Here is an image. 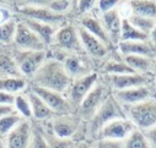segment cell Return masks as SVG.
Instances as JSON below:
<instances>
[{"label":"cell","instance_id":"30","mask_svg":"<svg viewBox=\"0 0 156 148\" xmlns=\"http://www.w3.org/2000/svg\"><path fill=\"white\" fill-rule=\"evenodd\" d=\"M16 25H17V21L14 17L0 23V43L12 44L15 32H16Z\"/></svg>","mask_w":156,"mask_h":148},{"label":"cell","instance_id":"35","mask_svg":"<svg viewBox=\"0 0 156 148\" xmlns=\"http://www.w3.org/2000/svg\"><path fill=\"white\" fill-rule=\"evenodd\" d=\"M44 133L48 141V147L49 148H74L75 140L73 138H60L53 135L48 127H44Z\"/></svg>","mask_w":156,"mask_h":148},{"label":"cell","instance_id":"12","mask_svg":"<svg viewBox=\"0 0 156 148\" xmlns=\"http://www.w3.org/2000/svg\"><path fill=\"white\" fill-rule=\"evenodd\" d=\"M102 80L109 86L112 91H121L132 87L146 86L149 77L146 73H126V75H102Z\"/></svg>","mask_w":156,"mask_h":148},{"label":"cell","instance_id":"46","mask_svg":"<svg viewBox=\"0 0 156 148\" xmlns=\"http://www.w3.org/2000/svg\"><path fill=\"white\" fill-rule=\"evenodd\" d=\"M149 41L154 44V45H156V26L154 27V29L150 32V34H149Z\"/></svg>","mask_w":156,"mask_h":148},{"label":"cell","instance_id":"48","mask_svg":"<svg viewBox=\"0 0 156 148\" xmlns=\"http://www.w3.org/2000/svg\"><path fill=\"white\" fill-rule=\"evenodd\" d=\"M152 71L156 72V60H154V67H152Z\"/></svg>","mask_w":156,"mask_h":148},{"label":"cell","instance_id":"27","mask_svg":"<svg viewBox=\"0 0 156 148\" xmlns=\"http://www.w3.org/2000/svg\"><path fill=\"white\" fill-rule=\"evenodd\" d=\"M103 75H126V73H135V71L127 65L124 60H108L102 67Z\"/></svg>","mask_w":156,"mask_h":148},{"label":"cell","instance_id":"9","mask_svg":"<svg viewBox=\"0 0 156 148\" xmlns=\"http://www.w3.org/2000/svg\"><path fill=\"white\" fill-rule=\"evenodd\" d=\"M28 88L36 93L40 97L49 108L54 114H69V113H75L74 108L69 103L68 98L65 94L48 89V88H42V87H37L30 85Z\"/></svg>","mask_w":156,"mask_h":148},{"label":"cell","instance_id":"14","mask_svg":"<svg viewBox=\"0 0 156 148\" xmlns=\"http://www.w3.org/2000/svg\"><path fill=\"white\" fill-rule=\"evenodd\" d=\"M136 127L134 124L128 120L127 118L123 119H115L108 124H106L97 138H106V140H118V141H124Z\"/></svg>","mask_w":156,"mask_h":148},{"label":"cell","instance_id":"5","mask_svg":"<svg viewBox=\"0 0 156 148\" xmlns=\"http://www.w3.org/2000/svg\"><path fill=\"white\" fill-rule=\"evenodd\" d=\"M49 47H54L58 53H62V55L85 53L80 42L77 26L70 23H65L57 29L53 42Z\"/></svg>","mask_w":156,"mask_h":148},{"label":"cell","instance_id":"19","mask_svg":"<svg viewBox=\"0 0 156 148\" xmlns=\"http://www.w3.org/2000/svg\"><path fill=\"white\" fill-rule=\"evenodd\" d=\"M119 53L126 55H143L154 59L156 56V45H154L149 39L147 41H127L118 43Z\"/></svg>","mask_w":156,"mask_h":148},{"label":"cell","instance_id":"16","mask_svg":"<svg viewBox=\"0 0 156 148\" xmlns=\"http://www.w3.org/2000/svg\"><path fill=\"white\" fill-rule=\"evenodd\" d=\"M77 32H79L80 42L85 54L94 59H103L109 52V47H107L102 41H100L97 37L89 33L81 26H77Z\"/></svg>","mask_w":156,"mask_h":148},{"label":"cell","instance_id":"37","mask_svg":"<svg viewBox=\"0 0 156 148\" xmlns=\"http://www.w3.org/2000/svg\"><path fill=\"white\" fill-rule=\"evenodd\" d=\"M94 148H124V141L97 138L94 141Z\"/></svg>","mask_w":156,"mask_h":148},{"label":"cell","instance_id":"2","mask_svg":"<svg viewBox=\"0 0 156 148\" xmlns=\"http://www.w3.org/2000/svg\"><path fill=\"white\" fill-rule=\"evenodd\" d=\"M123 118H126L123 106L117 102V99L111 93V96L98 108V110L95 113V115L87 123H85L86 138L90 141L97 140V136H98L101 129L106 124H108L115 119H123Z\"/></svg>","mask_w":156,"mask_h":148},{"label":"cell","instance_id":"10","mask_svg":"<svg viewBox=\"0 0 156 148\" xmlns=\"http://www.w3.org/2000/svg\"><path fill=\"white\" fill-rule=\"evenodd\" d=\"M12 44L16 49L21 50H48V47L40 39V37L21 20L17 21Z\"/></svg>","mask_w":156,"mask_h":148},{"label":"cell","instance_id":"45","mask_svg":"<svg viewBox=\"0 0 156 148\" xmlns=\"http://www.w3.org/2000/svg\"><path fill=\"white\" fill-rule=\"evenodd\" d=\"M11 16H12V15H11V12H10L8 9L0 8V23H3V22H5V21L12 18Z\"/></svg>","mask_w":156,"mask_h":148},{"label":"cell","instance_id":"6","mask_svg":"<svg viewBox=\"0 0 156 148\" xmlns=\"http://www.w3.org/2000/svg\"><path fill=\"white\" fill-rule=\"evenodd\" d=\"M48 50H12V59L21 73V76L26 80H31V77L41 67V65L48 58Z\"/></svg>","mask_w":156,"mask_h":148},{"label":"cell","instance_id":"11","mask_svg":"<svg viewBox=\"0 0 156 148\" xmlns=\"http://www.w3.org/2000/svg\"><path fill=\"white\" fill-rule=\"evenodd\" d=\"M17 14L21 17H27L43 23L52 25L54 27H60L66 23L65 15L57 14L52 11L48 6H25L17 8Z\"/></svg>","mask_w":156,"mask_h":148},{"label":"cell","instance_id":"38","mask_svg":"<svg viewBox=\"0 0 156 148\" xmlns=\"http://www.w3.org/2000/svg\"><path fill=\"white\" fill-rule=\"evenodd\" d=\"M48 8L57 14L65 15L68 12V10L70 9V2L69 0H52Z\"/></svg>","mask_w":156,"mask_h":148},{"label":"cell","instance_id":"50","mask_svg":"<svg viewBox=\"0 0 156 148\" xmlns=\"http://www.w3.org/2000/svg\"><path fill=\"white\" fill-rule=\"evenodd\" d=\"M155 83H156V77H155Z\"/></svg>","mask_w":156,"mask_h":148},{"label":"cell","instance_id":"34","mask_svg":"<svg viewBox=\"0 0 156 148\" xmlns=\"http://www.w3.org/2000/svg\"><path fill=\"white\" fill-rule=\"evenodd\" d=\"M4 76H21V73L12 59V56L0 55V77Z\"/></svg>","mask_w":156,"mask_h":148},{"label":"cell","instance_id":"8","mask_svg":"<svg viewBox=\"0 0 156 148\" xmlns=\"http://www.w3.org/2000/svg\"><path fill=\"white\" fill-rule=\"evenodd\" d=\"M98 79H100V75L97 72H91L86 76L75 79L71 81V85L68 88L65 96L69 103L71 104V106L74 108V110H76V108L79 106V104L83 102L86 94L92 89V87L96 85Z\"/></svg>","mask_w":156,"mask_h":148},{"label":"cell","instance_id":"21","mask_svg":"<svg viewBox=\"0 0 156 148\" xmlns=\"http://www.w3.org/2000/svg\"><path fill=\"white\" fill-rule=\"evenodd\" d=\"M30 104H31V112H32V120L37 123H44L49 121L55 114L51 110V108L38 97L36 93H33L30 88L26 91Z\"/></svg>","mask_w":156,"mask_h":148},{"label":"cell","instance_id":"42","mask_svg":"<svg viewBox=\"0 0 156 148\" xmlns=\"http://www.w3.org/2000/svg\"><path fill=\"white\" fill-rule=\"evenodd\" d=\"M74 148H94V141H90L87 138H81L75 141Z\"/></svg>","mask_w":156,"mask_h":148},{"label":"cell","instance_id":"31","mask_svg":"<svg viewBox=\"0 0 156 148\" xmlns=\"http://www.w3.org/2000/svg\"><path fill=\"white\" fill-rule=\"evenodd\" d=\"M23 120V118L17 114L16 112L8 114L3 118H0V137H5L17 124H20Z\"/></svg>","mask_w":156,"mask_h":148},{"label":"cell","instance_id":"43","mask_svg":"<svg viewBox=\"0 0 156 148\" xmlns=\"http://www.w3.org/2000/svg\"><path fill=\"white\" fill-rule=\"evenodd\" d=\"M14 99H15L14 94H9V93L0 91V104H12Z\"/></svg>","mask_w":156,"mask_h":148},{"label":"cell","instance_id":"47","mask_svg":"<svg viewBox=\"0 0 156 148\" xmlns=\"http://www.w3.org/2000/svg\"><path fill=\"white\" fill-rule=\"evenodd\" d=\"M0 148H6V146H5V141H4L3 137H0Z\"/></svg>","mask_w":156,"mask_h":148},{"label":"cell","instance_id":"44","mask_svg":"<svg viewBox=\"0 0 156 148\" xmlns=\"http://www.w3.org/2000/svg\"><path fill=\"white\" fill-rule=\"evenodd\" d=\"M15 112L12 104H0V118H3L8 114H11Z\"/></svg>","mask_w":156,"mask_h":148},{"label":"cell","instance_id":"15","mask_svg":"<svg viewBox=\"0 0 156 148\" xmlns=\"http://www.w3.org/2000/svg\"><path fill=\"white\" fill-rule=\"evenodd\" d=\"M32 136V120H22L5 137L6 148H28Z\"/></svg>","mask_w":156,"mask_h":148},{"label":"cell","instance_id":"17","mask_svg":"<svg viewBox=\"0 0 156 148\" xmlns=\"http://www.w3.org/2000/svg\"><path fill=\"white\" fill-rule=\"evenodd\" d=\"M100 20L109 37L112 45H118L121 42V29H122V20L123 16L118 8H115L111 11L100 15Z\"/></svg>","mask_w":156,"mask_h":148},{"label":"cell","instance_id":"25","mask_svg":"<svg viewBox=\"0 0 156 148\" xmlns=\"http://www.w3.org/2000/svg\"><path fill=\"white\" fill-rule=\"evenodd\" d=\"M123 60L138 73H147L154 67V59L143 55H126Z\"/></svg>","mask_w":156,"mask_h":148},{"label":"cell","instance_id":"36","mask_svg":"<svg viewBox=\"0 0 156 148\" xmlns=\"http://www.w3.org/2000/svg\"><path fill=\"white\" fill-rule=\"evenodd\" d=\"M97 0H77L76 4V12L77 15H86L89 12H92L96 8Z\"/></svg>","mask_w":156,"mask_h":148},{"label":"cell","instance_id":"41","mask_svg":"<svg viewBox=\"0 0 156 148\" xmlns=\"http://www.w3.org/2000/svg\"><path fill=\"white\" fill-rule=\"evenodd\" d=\"M143 132H144V135H145V137L149 142L150 148H156V125L154 127L149 129V130L143 131Z\"/></svg>","mask_w":156,"mask_h":148},{"label":"cell","instance_id":"28","mask_svg":"<svg viewBox=\"0 0 156 148\" xmlns=\"http://www.w3.org/2000/svg\"><path fill=\"white\" fill-rule=\"evenodd\" d=\"M14 109L17 114H20L25 120H32V112H31V104L27 97L26 91L19 94H15L14 99Z\"/></svg>","mask_w":156,"mask_h":148},{"label":"cell","instance_id":"49","mask_svg":"<svg viewBox=\"0 0 156 148\" xmlns=\"http://www.w3.org/2000/svg\"><path fill=\"white\" fill-rule=\"evenodd\" d=\"M6 2H12V0H6Z\"/></svg>","mask_w":156,"mask_h":148},{"label":"cell","instance_id":"20","mask_svg":"<svg viewBox=\"0 0 156 148\" xmlns=\"http://www.w3.org/2000/svg\"><path fill=\"white\" fill-rule=\"evenodd\" d=\"M79 26H81L84 29H86L92 35L97 37L100 41H102L107 47H112V43L109 41V37L100 20V17L95 16L92 12H89L86 15L80 16L79 18Z\"/></svg>","mask_w":156,"mask_h":148},{"label":"cell","instance_id":"33","mask_svg":"<svg viewBox=\"0 0 156 148\" xmlns=\"http://www.w3.org/2000/svg\"><path fill=\"white\" fill-rule=\"evenodd\" d=\"M128 21L139 31L146 33L147 35L150 34V32L154 29V27L156 26V21L155 18H150V17H144V16H136V15H129Z\"/></svg>","mask_w":156,"mask_h":148},{"label":"cell","instance_id":"32","mask_svg":"<svg viewBox=\"0 0 156 148\" xmlns=\"http://www.w3.org/2000/svg\"><path fill=\"white\" fill-rule=\"evenodd\" d=\"M124 148H150V146L144 132L139 129H135L124 140Z\"/></svg>","mask_w":156,"mask_h":148},{"label":"cell","instance_id":"1","mask_svg":"<svg viewBox=\"0 0 156 148\" xmlns=\"http://www.w3.org/2000/svg\"><path fill=\"white\" fill-rule=\"evenodd\" d=\"M71 77L66 73L60 60L47 58L37 72L31 77L30 85L65 94L71 85Z\"/></svg>","mask_w":156,"mask_h":148},{"label":"cell","instance_id":"29","mask_svg":"<svg viewBox=\"0 0 156 148\" xmlns=\"http://www.w3.org/2000/svg\"><path fill=\"white\" fill-rule=\"evenodd\" d=\"M28 148H49L48 141L44 133V127L40 125V123H32V136Z\"/></svg>","mask_w":156,"mask_h":148},{"label":"cell","instance_id":"39","mask_svg":"<svg viewBox=\"0 0 156 148\" xmlns=\"http://www.w3.org/2000/svg\"><path fill=\"white\" fill-rule=\"evenodd\" d=\"M121 0H97V4H96V10L101 14H105L107 11H111L113 9L117 8V5L119 4Z\"/></svg>","mask_w":156,"mask_h":148},{"label":"cell","instance_id":"40","mask_svg":"<svg viewBox=\"0 0 156 148\" xmlns=\"http://www.w3.org/2000/svg\"><path fill=\"white\" fill-rule=\"evenodd\" d=\"M52 0H21L19 3V8L25 6H48Z\"/></svg>","mask_w":156,"mask_h":148},{"label":"cell","instance_id":"23","mask_svg":"<svg viewBox=\"0 0 156 148\" xmlns=\"http://www.w3.org/2000/svg\"><path fill=\"white\" fill-rule=\"evenodd\" d=\"M28 88V82L22 76H4L0 77V91L9 94H19Z\"/></svg>","mask_w":156,"mask_h":148},{"label":"cell","instance_id":"51","mask_svg":"<svg viewBox=\"0 0 156 148\" xmlns=\"http://www.w3.org/2000/svg\"><path fill=\"white\" fill-rule=\"evenodd\" d=\"M155 93H156V92H155ZM155 98H156V97H155Z\"/></svg>","mask_w":156,"mask_h":148},{"label":"cell","instance_id":"3","mask_svg":"<svg viewBox=\"0 0 156 148\" xmlns=\"http://www.w3.org/2000/svg\"><path fill=\"white\" fill-rule=\"evenodd\" d=\"M124 114L134 126L141 131L149 130L156 125V98L150 97L143 102L123 106Z\"/></svg>","mask_w":156,"mask_h":148},{"label":"cell","instance_id":"13","mask_svg":"<svg viewBox=\"0 0 156 148\" xmlns=\"http://www.w3.org/2000/svg\"><path fill=\"white\" fill-rule=\"evenodd\" d=\"M84 54L85 53L65 54L63 58H60V61L63 62V66H64L66 73L71 77V80L86 76L89 73L94 72L91 70L89 58Z\"/></svg>","mask_w":156,"mask_h":148},{"label":"cell","instance_id":"26","mask_svg":"<svg viewBox=\"0 0 156 148\" xmlns=\"http://www.w3.org/2000/svg\"><path fill=\"white\" fill-rule=\"evenodd\" d=\"M149 35L138 28H135L127 17H123L122 20V29H121V42L127 41H147Z\"/></svg>","mask_w":156,"mask_h":148},{"label":"cell","instance_id":"18","mask_svg":"<svg viewBox=\"0 0 156 148\" xmlns=\"http://www.w3.org/2000/svg\"><path fill=\"white\" fill-rule=\"evenodd\" d=\"M113 97L117 99L122 106L135 104L139 102H143L150 97H152V93L150 88L146 86H139V87H132L127 89H121V91H112Z\"/></svg>","mask_w":156,"mask_h":148},{"label":"cell","instance_id":"7","mask_svg":"<svg viewBox=\"0 0 156 148\" xmlns=\"http://www.w3.org/2000/svg\"><path fill=\"white\" fill-rule=\"evenodd\" d=\"M83 124H85L75 113L55 114L48 121V130L60 138H73L80 132Z\"/></svg>","mask_w":156,"mask_h":148},{"label":"cell","instance_id":"24","mask_svg":"<svg viewBox=\"0 0 156 148\" xmlns=\"http://www.w3.org/2000/svg\"><path fill=\"white\" fill-rule=\"evenodd\" d=\"M130 15L156 18V0H129Z\"/></svg>","mask_w":156,"mask_h":148},{"label":"cell","instance_id":"4","mask_svg":"<svg viewBox=\"0 0 156 148\" xmlns=\"http://www.w3.org/2000/svg\"><path fill=\"white\" fill-rule=\"evenodd\" d=\"M111 93H112V89L100 76L96 85L86 94V97L83 99V102L79 104V106L76 108L75 114L84 123H87L95 115L98 108L103 104V102L111 96Z\"/></svg>","mask_w":156,"mask_h":148},{"label":"cell","instance_id":"22","mask_svg":"<svg viewBox=\"0 0 156 148\" xmlns=\"http://www.w3.org/2000/svg\"><path fill=\"white\" fill-rule=\"evenodd\" d=\"M20 20L22 22H25L38 37H40V39L49 48V45L53 42L54 34H55V32L59 27H54V26L48 25V23H43V22H40V21L31 20V18H27V17H21V16H20Z\"/></svg>","mask_w":156,"mask_h":148}]
</instances>
